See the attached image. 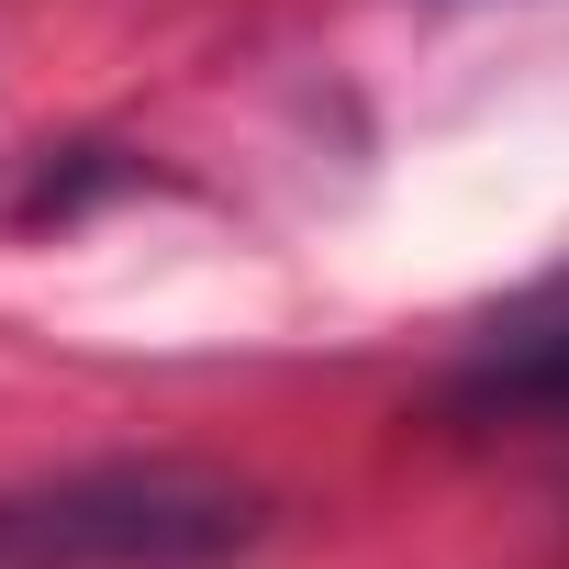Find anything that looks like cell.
<instances>
[{"instance_id":"1","label":"cell","mask_w":569,"mask_h":569,"mask_svg":"<svg viewBox=\"0 0 569 569\" xmlns=\"http://www.w3.org/2000/svg\"><path fill=\"white\" fill-rule=\"evenodd\" d=\"M268 536V491L201 458H90L0 491V569H223Z\"/></svg>"},{"instance_id":"2","label":"cell","mask_w":569,"mask_h":569,"mask_svg":"<svg viewBox=\"0 0 569 569\" xmlns=\"http://www.w3.org/2000/svg\"><path fill=\"white\" fill-rule=\"evenodd\" d=\"M447 413L469 425H569V268L525 291L447 380Z\"/></svg>"}]
</instances>
